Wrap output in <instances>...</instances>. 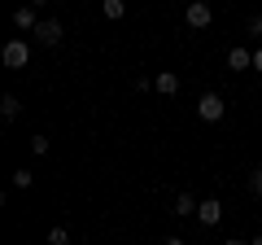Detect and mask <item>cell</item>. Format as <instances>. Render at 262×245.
Returning <instances> with one entry per match:
<instances>
[{
  "label": "cell",
  "instance_id": "1",
  "mask_svg": "<svg viewBox=\"0 0 262 245\" xmlns=\"http://www.w3.org/2000/svg\"><path fill=\"white\" fill-rule=\"evenodd\" d=\"M0 62L9 70H27V62H31V44L27 39H9V44L0 48Z\"/></svg>",
  "mask_w": 262,
  "mask_h": 245
},
{
  "label": "cell",
  "instance_id": "4",
  "mask_svg": "<svg viewBox=\"0 0 262 245\" xmlns=\"http://www.w3.org/2000/svg\"><path fill=\"white\" fill-rule=\"evenodd\" d=\"M31 35H35V44H44V48H57L66 31H61V22H57V18H44L35 31H31Z\"/></svg>",
  "mask_w": 262,
  "mask_h": 245
},
{
  "label": "cell",
  "instance_id": "17",
  "mask_svg": "<svg viewBox=\"0 0 262 245\" xmlns=\"http://www.w3.org/2000/svg\"><path fill=\"white\" fill-rule=\"evenodd\" d=\"M253 70L262 75V48H253Z\"/></svg>",
  "mask_w": 262,
  "mask_h": 245
},
{
  "label": "cell",
  "instance_id": "3",
  "mask_svg": "<svg viewBox=\"0 0 262 245\" xmlns=\"http://www.w3.org/2000/svg\"><path fill=\"white\" fill-rule=\"evenodd\" d=\"M184 22H188V27H192V31H206L210 22H214V9H210L206 0H192V5H188V9H184Z\"/></svg>",
  "mask_w": 262,
  "mask_h": 245
},
{
  "label": "cell",
  "instance_id": "11",
  "mask_svg": "<svg viewBox=\"0 0 262 245\" xmlns=\"http://www.w3.org/2000/svg\"><path fill=\"white\" fill-rule=\"evenodd\" d=\"M101 9H105V18H110V22H118L122 13H127V0H105Z\"/></svg>",
  "mask_w": 262,
  "mask_h": 245
},
{
  "label": "cell",
  "instance_id": "15",
  "mask_svg": "<svg viewBox=\"0 0 262 245\" xmlns=\"http://www.w3.org/2000/svg\"><path fill=\"white\" fill-rule=\"evenodd\" d=\"M31 149H35V153H48V136H31Z\"/></svg>",
  "mask_w": 262,
  "mask_h": 245
},
{
  "label": "cell",
  "instance_id": "9",
  "mask_svg": "<svg viewBox=\"0 0 262 245\" xmlns=\"http://www.w3.org/2000/svg\"><path fill=\"white\" fill-rule=\"evenodd\" d=\"M227 66H232V70H249V66H253V53H249V48H241V44H236L232 53H227Z\"/></svg>",
  "mask_w": 262,
  "mask_h": 245
},
{
  "label": "cell",
  "instance_id": "10",
  "mask_svg": "<svg viewBox=\"0 0 262 245\" xmlns=\"http://www.w3.org/2000/svg\"><path fill=\"white\" fill-rule=\"evenodd\" d=\"M0 114H5V118H18V114H22V101H18L13 92H5V96H0Z\"/></svg>",
  "mask_w": 262,
  "mask_h": 245
},
{
  "label": "cell",
  "instance_id": "18",
  "mask_svg": "<svg viewBox=\"0 0 262 245\" xmlns=\"http://www.w3.org/2000/svg\"><path fill=\"white\" fill-rule=\"evenodd\" d=\"M162 245H184V241H179V236H166V241H162Z\"/></svg>",
  "mask_w": 262,
  "mask_h": 245
},
{
  "label": "cell",
  "instance_id": "2",
  "mask_svg": "<svg viewBox=\"0 0 262 245\" xmlns=\"http://www.w3.org/2000/svg\"><path fill=\"white\" fill-rule=\"evenodd\" d=\"M223 114H227L223 96H219V92H201V101H196V118H201V122H219Z\"/></svg>",
  "mask_w": 262,
  "mask_h": 245
},
{
  "label": "cell",
  "instance_id": "14",
  "mask_svg": "<svg viewBox=\"0 0 262 245\" xmlns=\"http://www.w3.org/2000/svg\"><path fill=\"white\" fill-rule=\"evenodd\" d=\"M249 193H253V197H262V167L249 171Z\"/></svg>",
  "mask_w": 262,
  "mask_h": 245
},
{
  "label": "cell",
  "instance_id": "16",
  "mask_svg": "<svg viewBox=\"0 0 262 245\" xmlns=\"http://www.w3.org/2000/svg\"><path fill=\"white\" fill-rule=\"evenodd\" d=\"M249 35H262V13H253V18H249Z\"/></svg>",
  "mask_w": 262,
  "mask_h": 245
},
{
  "label": "cell",
  "instance_id": "7",
  "mask_svg": "<svg viewBox=\"0 0 262 245\" xmlns=\"http://www.w3.org/2000/svg\"><path fill=\"white\" fill-rule=\"evenodd\" d=\"M196 206H201V201H196L192 193H175V210H170V215L188 219V215H196Z\"/></svg>",
  "mask_w": 262,
  "mask_h": 245
},
{
  "label": "cell",
  "instance_id": "12",
  "mask_svg": "<svg viewBox=\"0 0 262 245\" xmlns=\"http://www.w3.org/2000/svg\"><path fill=\"white\" fill-rule=\"evenodd\" d=\"M31 179H35V175H31L27 167H18V171H13V189H31Z\"/></svg>",
  "mask_w": 262,
  "mask_h": 245
},
{
  "label": "cell",
  "instance_id": "8",
  "mask_svg": "<svg viewBox=\"0 0 262 245\" xmlns=\"http://www.w3.org/2000/svg\"><path fill=\"white\" fill-rule=\"evenodd\" d=\"M153 88H158L162 96H175L179 92V75H175V70H162V75L153 79Z\"/></svg>",
  "mask_w": 262,
  "mask_h": 245
},
{
  "label": "cell",
  "instance_id": "5",
  "mask_svg": "<svg viewBox=\"0 0 262 245\" xmlns=\"http://www.w3.org/2000/svg\"><path fill=\"white\" fill-rule=\"evenodd\" d=\"M196 219H201L206 228H214L219 219H223V201H219V197H206L201 206H196Z\"/></svg>",
  "mask_w": 262,
  "mask_h": 245
},
{
  "label": "cell",
  "instance_id": "19",
  "mask_svg": "<svg viewBox=\"0 0 262 245\" xmlns=\"http://www.w3.org/2000/svg\"><path fill=\"white\" fill-rule=\"evenodd\" d=\"M223 245H249V241H236V236H232V241H223Z\"/></svg>",
  "mask_w": 262,
  "mask_h": 245
},
{
  "label": "cell",
  "instance_id": "20",
  "mask_svg": "<svg viewBox=\"0 0 262 245\" xmlns=\"http://www.w3.org/2000/svg\"><path fill=\"white\" fill-rule=\"evenodd\" d=\"M249 245H262V232H258V236H253V241H249Z\"/></svg>",
  "mask_w": 262,
  "mask_h": 245
},
{
  "label": "cell",
  "instance_id": "13",
  "mask_svg": "<svg viewBox=\"0 0 262 245\" xmlns=\"http://www.w3.org/2000/svg\"><path fill=\"white\" fill-rule=\"evenodd\" d=\"M48 245H70V232L66 228H48Z\"/></svg>",
  "mask_w": 262,
  "mask_h": 245
},
{
  "label": "cell",
  "instance_id": "21",
  "mask_svg": "<svg viewBox=\"0 0 262 245\" xmlns=\"http://www.w3.org/2000/svg\"><path fill=\"white\" fill-rule=\"evenodd\" d=\"M57 5H61V0H57Z\"/></svg>",
  "mask_w": 262,
  "mask_h": 245
},
{
  "label": "cell",
  "instance_id": "6",
  "mask_svg": "<svg viewBox=\"0 0 262 245\" xmlns=\"http://www.w3.org/2000/svg\"><path fill=\"white\" fill-rule=\"evenodd\" d=\"M39 22H44V18L35 13V5H22V9L13 13V27H18V31H27V35H31V31L39 27Z\"/></svg>",
  "mask_w": 262,
  "mask_h": 245
}]
</instances>
